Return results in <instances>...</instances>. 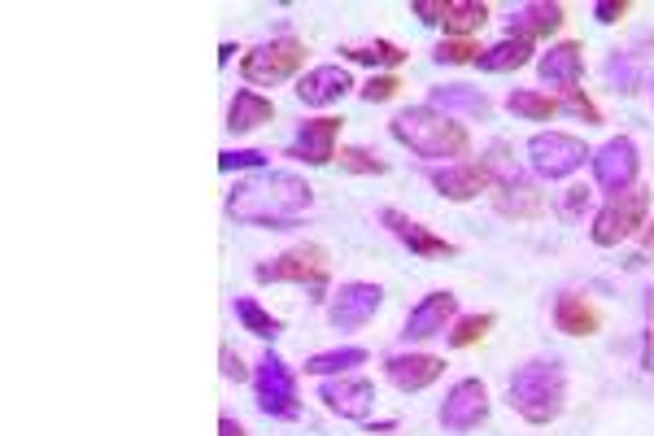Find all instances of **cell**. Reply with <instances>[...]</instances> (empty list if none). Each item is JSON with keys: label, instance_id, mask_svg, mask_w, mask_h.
I'll use <instances>...</instances> for the list:
<instances>
[{"label": "cell", "instance_id": "obj_39", "mask_svg": "<svg viewBox=\"0 0 654 436\" xmlns=\"http://www.w3.org/2000/svg\"><path fill=\"white\" fill-rule=\"evenodd\" d=\"M624 13H629V4H624V0H598V4H594V17H598L603 26H611V22H620Z\"/></svg>", "mask_w": 654, "mask_h": 436}, {"label": "cell", "instance_id": "obj_44", "mask_svg": "<svg viewBox=\"0 0 654 436\" xmlns=\"http://www.w3.org/2000/svg\"><path fill=\"white\" fill-rule=\"evenodd\" d=\"M642 240H646V249H654V227H646V236H642Z\"/></svg>", "mask_w": 654, "mask_h": 436}, {"label": "cell", "instance_id": "obj_12", "mask_svg": "<svg viewBox=\"0 0 654 436\" xmlns=\"http://www.w3.org/2000/svg\"><path fill=\"white\" fill-rule=\"evenodd\" d=\"M454 319H458V297H454V293H428V297L410 310V319H406V328H401V341H406V345H419V341L445 337Z\"/></svg>", "mask_w": 654, "mask_h": 436}, {"label": "cell", "instance_id": "obj_24", "mask_svg": "<svg viewBox=\"0 0 654 436\" xmlns=\"http://www.w3.org/2000/svg\"><path fill=\"white\" fill-rule=\"evenodd\" d=\"M598 310L585 302V297H576V293H563L559 302H554V328L563 332V337H594L598 332Z\"/></svg>", "mask_w": 654, "mask_h": 436}, {"label": "cell", "instance_id": "obj_22", "mask_svg": "<svg viewBox=\"0 0 654 436\" xmlns=\"http://www.w3.org/2000/svg\"><path fill=\"white\" fill-rule=\"evenodd\" d=\"M563 26V4H550V0H533V4H519L511 13V35L515 39H537V35H550Z\"/></svg>", "mask_w": 654, "mask_h": 436}, {"label": "cell", "instance_id": "obj_27", "mask_svg": "<svg viewBox=\"0 0 654 436\" xmlns=\"http://www.w3.org/2000/svg\"><path fill=\"white\" fill-rule=\"evenodd\" d=\"M366 363V350H358V345H340V350H327V354H315V358H306V376H344V372H353V367H362Z\"/></svg>", "mask_w": 654, "mask_h": 436}, {"label": "cell", "instance_id": "obj_16", "mask_svg": "<svg viewBox=\"0 0 654 436\" xmlns=\"http://www.w3.org/2000/svg\"><path fill=\"white\" fill-rule=\"evenodd\" d=\"M441 372H445V363H441L436 354H393V358L384 363L388 385L401 389V393H423L428 385L441 380Z\"/></svg>", "mask_w": 654, "mask_h": 436}, {"label": "cell", "instance_id": "obj_32", "mask_svg": "<svg viewBox=\"0 0 654 436\" xmlns=\"http://www.w3.org/2000/svg\"><path fill=\"white\" fill-rule=\"evenodd\" d=\"M489 328H493V315H463V319L449 328V345H454V350H467V345L484 341Z\"/></svg>", "mask_w": 654, "mask_h": 436}, {"label": "cell", "instance_id": "obj_17", "mask_svg": "<svg viewBox=\"0 0 654 436\" xmlns=\"http://www.w3.org/2000/svg\"><path fill=\"white\" fill-rule=\"evenodd\" d=\"M340 118H315V122H302L297 140L289 144V157L293 162H306V166H327L336 157V135H340Z\"/></svg>", "mask_w": 654, "mask_h": 436}, {"label": "cell", "instance_id": "obj_41", "mask_svg": "<svg viewBox=\"0 0 654 436\" xmlns=\"http://www.w3.org/2000/svg\"><path fill=\"white\" fill-rule=\"evenodd\" d=\"M410 9L419 13V22H441V4L436 0H414Z\"/></svg>", "mask_w": 654, "mask_h": 436}, {"label": "cell", "instance_id": "obj_10", "mask_svg": "<svg viewBox=\"0 0 654 436\" xmlns=\"http://www.w3.org/2000/svg\"><path fill=\"white\" fill-rule=\"evenodd\" d=\"M379 306H384V288H379V284H362V280H353V284H340V293H336L331 306H327V319H331V328L353 332V328L371 323Z\"/></svg>", "mask_w": 654, "mask_h": 436}, {"label": "cell", "instance_id": "obj_29", "mask_svg": "<svg viewBox=\"0 0 654 436\" xmlns=\"http://www.w3.org/2000/svg\"><path fill=\"white\" fill-rule=\"evenodd\" d=\"M506 109H511V114H519V118H528V122H546V118H554V114H559V105H554L550 96L528 92V87H515V92L506 96Z\"/></svg>", "mask_w": 654, "mask_h": 436}, {"label": "cell", "instance_id": "obj_14", "mask_svg": "<svg viewBox=\"0 0 654 436\" xmlns=\"http://www.w3.org/2000/svg\"><path fill=\"white\" fill-rule=\"evenodd\" d=\"M319 402H324L331 415H340V420H366L371 406H375V385L371 380L336 376V380L319 385Z\"/></svg>", "mask_w": 654, "mask_h": 436}, {"label": "cell", "instance_id": "obj_42", "mask_svg": "<svg viewBox=\"0 0 654 436\" xmlns=\"http://www.w3.org/2000/svg\"><path fill=\"white\" fill-rule=\"evenodd\" d=\"M219 436H249V433H245V428H241L232 415H223V420H219Z\"/></svg>", "mask_w": 654, "mask_h": 436}, {"label": "cell", "instance_id": "obj_15", "mask_svg": "<svg viewBox=\"0 0 654 436\" xmlns=\"http://www.w3.org/2000/svg\"><path fill=\"white\" fill-rule=\"evenodd\" d=\"M537 74H541V83H550V87L576 92V83L585 79V52H581V44H576V39L550 44V48L537 57Z\"/></svg>", "mask_w": 654, "mask_h": 436}, {"label": "cell", "instance_id": "obj_36", "mask_svg": "<svg viewBox=\"0 0 654 436\" xmlns=\"http://www.w3.org/2000/svg\"><path fill=\"white\" fill-rule=\"evenodd\" d=\"M397 87H401V83H397L393 74H375V79H371L358 96H362L366 105H384V101H393V96H397Z\"/></svg>", "mask_w": 654, "mask_h": 436}, {"label": "cell", "instance_id": "obj_37", "mask_svg": "<svg viewBox=\"0 0 654 436\" xmlns=\"http://www.w3.org/2000/svg\"><path fill=\"white\" fill-rule=\"evenodd\" d=\"M585 210H589V188H568V192H563V201H559V214L576 223Z\"/></svg>", "mask_w": 654, "mask_h": 436}, {"label": "cell", "instance_id": "obj_25", "mask_svg": "<svg viewBox=\"0 0 654 436\" xmlns=\"http://www.w3.org/2000/svg\"><path fill=\"white\" fill-rule=\"evenodd\" d=\"M528 61H533V44L506 35V39H498L493 48H484L476 66H480L484 74H511V70H519V66H528Z\"/></svg>", "mask_w": 654, "mask_h": 436}, {"label": "cell", "instance_id": "obj_11", "mask_svg": "<svg viewBox=\"0 0 654 436\" xmlns=\"http://www.w3.org/2000/svg\"><path fill=\"white\" fill-rule=\"evenodd\" d=\"M484 415H489V389L480 380H458L441 402V428L449 433H471L484 424Z\"/></svg>", "mask_w": 654, "mask_h": 436}, {"label": "cell", "instance_id": "obj_33", "mask_svg": "<svg viewBox=\"0 0 654 436\" xmlns=\"http://www.w3.org/2000/svg\"><path fill=\"white\" fill-rule=\"evenodd\" d=\"M432 61H441V66H467V61H480V48L471 39H441L432 48Z\"/></svg>", "mask_w": 654, "mask_h": 436}, {"label": "cell", "instance_id": "obj_2", "mask_svg": "<svg viewBox=\"0 0 654 436\" xmlns=\"http://www.w3.org/2000/svg\"><path fill=\"white\" fill-rule=\"evenodd\" d=\"M393 140L406 144L410 153L428 157V162H441V157H463L471 149V131L449 118V114H436L432 105H410L401 109L393 122H388Z\"/></svg>", "mask_w": 654, "mask_h": 436}, {"label": "cell", "instance_id": "obj_30", "mask_svg": "<svg viewBox=\"0 0 654 436\" xmlns=\"http://www.w3.org/2000/svg\"><path fill=\"white\" fill-rule=\"evenodd\" d=\"M349 61H358V66H401V48L397 44H388V39H375V44H349V48H340Z\"/></svg>", "mask_w": 654, "mask_h": 436}, {"label": "cell", "instance_id": "obj_28", "mask_svg": "<svg viewBox=\"0 0 654 436\" xmlns=\"http://www.w3.org/2000/svg\"><path fill=\"white\" fill-rule=\"evenodd\" d=\"M236 319H241V328H245L249 337H258V341H276V337L284 332V323H280L271 310H262L254 297H236Z\"/></svg>", "mask_w": 654, "mask_h": 436}, {"label": "cell", "instance_id": "obj_1", "mask_svg": "<svg viewBox=\"0 0 654 436\" xmlns=\"http://www.w3.org/2000/svg\"><path fill=\"white\" fill-rule=\"evenodd\" d=\"M315 205V188L293 170H254L249 179H236L227 192V214L249 227L289 232L297 227Z\"/></svg>", "mask_w": 654, "mask_h": 436}, {"label": "cell", "instance_id": "obj_8", "mask_svg": "<svg viewBox=\"0 0 654 436\" xmlns=\"http://www.w3.org/2000/svg\"><path fill=\"white\" fill-rule=\"evenodd\" d=\"M589 149L581 135H568V131H537L528 140V166L541 175V179H568L585 166Z\"/></svg>", "mask_w": 654, "mask_h": 436}, {"label": "cell", "instance_id": "obj_9", "mask_svg": "<svg viewBox=\"0 0 654 436\" xmlns=\"http://www.w3.org/2000/svg\"><path fill=\"white\" fill-rule=\"evenodd\" d=\"M638 170H642V153H638V144H633L629 135H616V140H607V144L594 153V179H598V188H607L611 197L624 192V188H633V184H638Z\"/></svg>", "mask_w": 654, "mask_h": 436}, {"label": "cell", "instance_id": "obj_23", "mask_svg": "<svg viewBox=\"0 0 654 436\" xmlns=\"http://www.w3.org/2000/svg\"><path fill=\"white\" fill-rule=\"evenodd\" d=\"M276 118V105L267 101V96H258V92H236L232 96V105H227V131L232 135H249V131H258L262 122H271Z\"/></svg>", "mask_w": 654, "mask_h": 436}, {"label": "cell", "instance_id": "obj_5", "mask_svg": "<svg viewBox=\"0 0 654 436\" xmlns=\"http://www.w3.org/2000/svg\"><path fill=\"white\" fill-rule=\"evenodd\" d=\"M258 284H306L315 293V302H324V284H327V249L306 240V245H293L284 249L280 258L262 262L258 271Z\"/></svg>", "mask_w": 654, "mask_h": 436}, {"label": "cell", "instance_id": "obj_18", "mask_svg": "<svg viewBox=\"0 0 654 436\" xmlns=\"http://www.w3.org/2000/svg\"><path fill=\"white\" fill-rule=\"evenodd\" d=\"M432 188L445 201H476L484 188H493V179H489L484 162H454V166L432 170Z\"/></svg>", "mask_w": 654, "mask_h": 436}, {"label": "cell", "instance_id": "obj_3", "mask_svg": "<svg viewBox=\"0 0 654 436\" xmlns=\"http://www.w3.org/2000/svg\"><path fill=\"white\" fill-rule=\"evenodd\" d=\"M506 398H511V411L519 420H528L537 428L554 424L563 415V406H568V372H563V363L559 358H537V363L519 367L511 376Z\"/></svg>", "mask_w": 654, "mask_h": 436}, {"label": "cell", "instance_id": "obj_38", "mask_svg": "<svg viewBox=\"0 0 654 436\" xmlns=\"http://www.w3.org/2000/svg\"><path fill=\"white\" fill-rule=\"evenodd\" d=\"M568 109L576 114V118H585V122H603V114H598V105L576 87V92H568Z\"/></svg>", "mask_w": 654, "mask_h": 436}, {"label": "cell", "instance_id": "obj_35", "mask_svg": "<svg viewBox=\"0 0 654 436\" xmlns=\"http://www.w3.org/2000/svg\"><path fill=\"white\" fill-rule=\"evenodd\" d=\"M262 162H267V153H258V149H227V153H219V170H267Z\"/></svg>", "mask_w": 654, "mask_h": 436}, {"label": "cell", "instance_id": "obj_34", "mask_svg": "<svg viewBox=\"0 0 654 436\" xmlns=\"http://www.w3.org/2000/svg\"><path fill=\"white\" fill-rule=\"evenodd\" d=\"M340 166H344V170H353V175H384V170H388V162H384V157H375L371 149H358V144L340 149Z\"/></svg>", "mask_w": 654, "mask_h": 436}, {"label": "cell", "instance_id": "obj_40", "mask_svg": "<svg viewBox=\"0 0 654 436\" xmlns=\"http://www.w3.org/2000/svg\"><path fill=\"white\" fill-rule=\"evenodd\" d=\"M219 358H223V376H227V380H236V385H241V380H249V367L241 363V354H232V350L223 345V354H219Z\"/></svg>", "mask_w": 654, "mask_h": 436}, {"label": "cell", "instance_id": "obj_4", "mask_svg": "<svg viewBox=\"0 0 654 436\" xmlns=\"http://www.w3.org/2000/svg\"><path fill=\"white\" fill-rule=\"evenodd\" d=\"M646 214H651V188L633 184V188L607 197V205L594 214L589 236H594L598 249H616L620 240H629V236H638L646 227Z\"/></svg>", "mask_w": 654, "mask_h": 436}, {"label": "cell", "instance_id": "obj_6", "mask_svg": "<svg viewBox=\"0 0 654 436\" xmlns=\"http://www.w3.org/2000/svg\"><path fill=\"white\" fill-rule=\"evenodd\" d=\"M302 61H306V44L297 35H280V39H267V44L249 48L245 61H241V74L258 87H271V83L293 79L302 70Z\"/></svg>", "mask_w": 654, "mask_h": 436}, {"label": "cell", "instance_id": "obj_19", "mask_svg": "<svg viewBox=\"0 0 654 436\" xmlns=\"http://www.w3.org/2000/svg\"><path fill=\"white\" fill-rule=\"evenodd\" d=\"M436 114H463V118H489L493 114V101L480 92V87H467V83H445V87H432V101H428Z\"/></svg>", "mask_w": 654, "mask_h": 436}, {"label": "cell", "instance_id": "obj_21", "mask_svg": "<svg viewBox=\"0 0 654 436\" xmlns=\"http://www.w3.org/2000/svg\"><path fill=\"white\" fill-rule=\"evenodd\" d=\"M493 210H498L502 219H541V214H546V192H541L537 184H528V179L502 184V188L493 192Z\"/></svg>", "mask_w": 654, "mask_h": 436}, {"label": "cell", "instance_id": "obj_31", "mask_svg": "<svg viewBox=\"0 0 654 436\" xmlns=\"http://www.w3.org/2000/svg\"><path fill=\"white\" fill-rule=\"evenodd\" d=\"M638 79H642V70H638V61L629 52H611L607 57V83L616 92H638Z\"/></svg>", "mask_w": 654, "mask_h": 436}, {"label": "cell", "instance_id": "obj_43", "mask_svg": "<svg viewBox=\"0 0 654 436\" xmlns=\"http://www.w3.org/2000/svg\"><path fill=\"white\" fill-rule=\"evenodd\" d=\"M232 52H236V44H223V48H219V66H227V61H232Z\"/></svg>", "mask_w": 654, "mask_h": 436}, {"label": "cell", "instance_id": "obj_13", "mask_svg": "<svg viewBox=\"0 0 654 436\" xmlns=\"http://www.w3.org/2000/svg\"><path fill=\"white\" fill-rule=\"evenodd\" d=\"M379 223H384V227H388V232H393V236H397V240H401L414 258H454V254H458V245H454V240L432 236L423 223H414L410 214H401V210H393V205L379 214Z\"/></svg>", "mask_w": 654, "mask_h": 436}, {"label": "cell", "instance_id": "obj_26", "mask_svg": "<svg viewBox=\"0 0 654 436\" xmlns=\"http://www.w3.org/2000/svg\"><path fill=\"white\" fill-rule=\"evenodd\" d=\"M489 22V4L480 0H445L441 4V26L454 35V39H467L471 31H480Z\"/></svg>", "mask_w": 654, "mask_h": 436}, {"label": "cell", "instance_id": "obj_20", "mask_svg": "<svg viewBox=\"0 0 654 436\" xmlns=\"http://www.w3.org/2000/svg\"><path fill=\"white\" fill-rule=\"evenodd\" d=\"M349 87H353V79H349L344 66H315V70H306V74L297 79V96H302L306 105H331V101H340Z\"/></svg>", "mask_w": 654, "mask_h": 436}, {"label": "cell", "instance_id": "obj_7", "mask_svg": "<svg viewBox=\"0 0 654 436\" xmlns=\"http://www.w3.org/2000/svg\"><path fill=\"white\" fill-rule=\"evenodd\" d=\"M254 398H258V411L262 415H276V420H297L302 411V398H297V376L293 367L280 358V354H262L258 372H254Z\"/></svg>", "mask_w": 654, "mask_h": 436}]
</instances>
